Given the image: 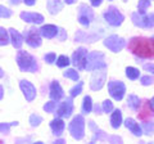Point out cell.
<instances>
[{
    "label": "cell",
    "instance_id": "obj_26",
    "mask_svg": "<svg viewBox=\"0 0 154 144\" xmlns=\"http://www.w3.org/2000/svg\"><path fill=\"white\" fill-rule=\"evenodd\" d=\"M149 7H150V2H149V0H140V2H139V5H137L139 13H140V14H145L146 9Z\"/></svg>",
    "mask_w": 154,
    "mask_h": 144
},
{
    "label": "cell",
    "instance_id": "obj_28",
    "mask_svg": "<svg viewBox=\"0 0 154 144\" xmlns=\"http://www.w3.org/2000/svg\"><path fill=\"white\" fill-rule=\"evenodd\" d=\"M64 77H68V79H71V80H73V81H77L79 80V74H77V71H75V70H67V71H64Z\"/></svg>",
    "mask_w": 154,
    "mask_h": 144
},
{
    "label": "cell",
    "instance_id": "obj_7",
    "mask_svg": "<svg viewBox=\"0 0 154 144\" xmlns=\"http://www.w3.org/2000/svg\"><path fill=\"white\" fill-rule=\"evenodd\" d=\"M104 20L107 21L109 25H112V26H119L123 22L125 18H123L122 14L118 12L117 8L110 7L108 11L104 13Z\"/></svg>",
    "mask_w": 154,
    "mask_h": 144
},
{
    "label": "cell",
    "instance_id": "obj_8",
    "mask_svg": "<svg viewBox=\"0 0 154 144\" xmlns=\"http://www.w3.org/2000/svg\"><path fill=\"white\" fill-rule=\"evenodd\" d=\"M88 50L85 48L77 49L73 55H72V62L79 70H86V63H88Z\"/></svg>",
    "mask_w": 154,
    "mask_h": 144
},
{
    "label": "cell",
    "instance_id": "obj_13",
    "mask_svg": "<svg viewBox=\"0 0 154 144\" xmlns=\"http://www.w3.org/2000/svg\"><path fill=\"white\" fill-rule=\"evenodd\" d=\"M73 109V103H72V98H67L66 102H63L59 108L57 109V116L58 117H69Z\"/></svg>",
    "mask_w": 154,
    "mask_h": 144
},
{
    "label": "cell",
    "instance_id": "obj_6",
    "mask_svg": "<svg viewBox=\"0 0 154 144\" xmlns=\"http://www.w3.org/2000/svg\"><path fill=\"white\" fill-rule=\"evenodd\" d=\"M108 90L112 98L116 100H121L126 92V86L121 81H109L108 83Z\"/></svg>",
    "mask_w": 154,
    "mask_h": 144
},
{
    "label": "cell",
    "instance_id": "obj_14",
    "mask_svg": "<svg viewBox=\"0 0 154 144\" xmlns=\"http://www.w3.org/2000/svg\"><path fill=\"white\" fill-rule=\"evenodd\" d=\"M21 18L25 22H30V23H35V25H40L44 22V17L38 13H28V12H22L21 13Z\"/></svg>",
    "mask_w": 154,
    "mask_h": 144
},
{
    "label": "cell",
    "instance_id": "obj_16",
    "mask_svg": "<svg viewBox=\"0 0 154 144\" xmlns=\"http://www.w3.org/2000/svg\"><path fill=\"white\" fill-rule=\"evenodd\" d=\"M50 98L53 100H57V102L63 98V90H62L58 81H53L50 85Z\"/></svg>",
    "mask_w": 154,
    "mask_h": 144
},
{
    "label": "cell",
    "instance_id": "obj_11",
    "mask_svg": "<svg viewBox=\"0 0 154 144\" xmlns=\"http://www.w3.org/2000/svg\"><path fill=\"white\" fill-rule=\"evenodd\" d=\"M105 68H99V70H95L96 72L91 77V83H90V88L93 90H100L104 85V81H105Z\"/></svg>",
    "mask_w": 154,
    "mask_h": 144
},
{
    "label": "cell",
    "instance_id": "obj_25",
    "mask_svg": "<svg viewBox=\"0 0 154 144\" xmlns=\"http://www.w3.org/2000/svg\"><path fill=\"white\" fill-rule=\"evenodd\" d=\"M126 76L131 80H136L139 76H140V71L134 68V67H127L126 68Z\"/></svg>",
    "mask_w": 154,
    "mask_h": 144
},
{
    "label": "cell",
    "instance_id": "obj_31",
    "mask_svg": "<svg viewBox=\"0 0 154 144\" xmlns=\"http://www.w3.org/2000/svg\"><path fill=\"white\" fill-rule=\"evenodd\" d=\"M143 130L145 134H148V135H152V134L154 133V124L153 122H145L143 125Z\"/></svg>",
    "mask_w": 154,
    "mask_h": 144
},
{
    "label": "cell",
    "instance_id": "obj_23",
    "mask_svg": "<svg viewBox=\"0 0 154 144\" xmlns=\"http://www.w3.org/2000/svg\"><path fill=\"white\" fill-rule=\"evenodd\" d=\"M127 104L130 108L132 109H136L139 108V105H140V99H139V97H136V95H130L128 99H127Z\"/></svg>",
    "mask_w": 154,
    "mask_h": 144
},
{
    "label": "cell",
    "instance_id": "obj_30",
    "mask_svg": "<svg viewBox=\"0 0 154 144\" xmlns=\"http://www.w3.org/2000/svg\"><path fill=\"white\" fill-rule=\"evenodd\" d=\"M69 63H71V61H69L68 57H66V55H60L59 58H58V61H57L58 67H67Z\"/></svg>",
    "mask_w": 154,
    "mask_h": 144
},
{
    "label": "cell",
    "instance_id": "obj_50",
    "mask_svg": "<svg viewBox=\"0 0 154 144\" xmlns=\"http://www.w3.org/2000/svg\"><path fill=\"white\" fill-rule=\"evenodd\" d=\"M125 2H126V0H125Z\"/></svg>",
    "mask_w": 154,
    "mask_h": 144
},
{
    "label": "cell",
    "instance_id": "obj_45",
    "mask_svg": "<svg viewBox=\"0 0 154 144\" xmlns=\"http://www.w3.org/2000/svg\"><path fill=\"white\" fill-rule=\"evenodd\" d=\"M64 2H66L67 4H73V3L76 2V0H64Z\"/></svg>",
    "mask_w": 154,
    "mask_h": 144
},
{
    "label": "cell",
    "instance_id": "obj_17",
    "mask_svg": "<svg viewBox=\"0 0 154 144\" xmlns=\"http://www.w3.org/2000/svg\"><path fill=\"white\" fill-rule=\"evenodd\" d=\"M9 35H11V41H12L13 46L17 48V49H21V46L23 44V37L21 33L16 31L14 28H11V30H9Z\"/></svg>",
    "mask_w": 154,
    "mask_h": 144
},
{
    "label": "cell",
    "instance_id": "obj_15",
    "mask_svg": "<svg viewBox=\"0 0 154 144\" xmlns=\"http://www.w3.org/2000/svg\"><path fill=\"white\" fill-rule=\"evenodd\" d=\"M153 108H152V104L150 102H148L145 100L143 104V107L140 109V112H139V118L140 120H144V121H146V120H150L153 117Z\"/></svg>",
    "mask_w": 154,
    "mask_h": 144
},
{
    "label": "cell",
    "instance_id": "obj_40",
    "mask_svg": "<svg viewBox=\"0 0 154 144\" xmlns=\"http://www.w3.org/2000/svg\"><path fill=\"white\" fill-rule=\"evenodd\" d=\"M144 70H146L149 72H152V74H154V64H144Z\"/></svg>",
    "mask_w": 154,
    "mask_h": 144
},
{
    "label": "cell",
    "instance_id": "obj_33",
    "mask_svg": "<svg viewBox=\"0 0 154 144\" xmlns=\"http://www.w3.org/2000/svg\"><path fill=\"white\" fill-rule=\"evenodd\" d=\"M81 92H82V83H79V85L71 89V97H77Z\"/></svg>",
    "mask_w": 154,
    "mask_h": 144
},
{
    "label": "cell",
    "instance_id": "obj_20",
    "mask_svg": "<svg viewBox=\"0 0 154 144\" xmlns=\"http://www.w3.org/2000/svg\"><path fill=\"white\" fill-rule=\"evenodd\" d=\"M50 127L55 135H60L62 131L64 130V121L60 118H55L50 122Z\"/></svg>",
    "mask_w": 154,
    "mask_h": 144
},
{
    "label": "cell",
    "instance_id": "obj_24",
    "mask_svg": "<svg viewBox=\"0 0 154 144\" xmlns=\"http://www.w3.org/2000/svg\"><path fill=\"white\" fill-rule=\"evenodd\" d=\"M11 39H9V35H8V31L5 28L0 27V46L3 45H8Z\"/></svg>",
    "mask_w": 154,
    "mask_h": 144
},
{
    "label": "cell",
    "instance_id": "obj_19",
    "mask_svg": "<svg viewBox=\"0 0 154 144\" xmlns=\"http://www.w3.org/2000/svg\"><path fill=\"white\" fill-rule=\"evenodd\" d=\"M125 125H126V127L130 129L131 130V133H134V135H136V136H140L143 131H141V127L139 126V124L137 122H135L132 118H127L126 121H125Z\"/></svg>",
    "mask_w": 154,
    "mask_h": 144
},
{
    "label": "cell",
    "instance_id": "obj_18",
    "mask_svg": "<svg viewBox=\"0 0 154 144\" xmlns=\"http://www.w3.org/2000/svg\"><path fill=\"white\" fill-rule=\"evenodd\" d=\"M40 33L44 37H46V39H53L58 33V28L54 25H46L40 28Z\"/></svg>",
    "mask_w": 154,
    "mask_h": 144
},
{
    "label": "cell",
    "instance_id": "obj_2",
    "mask_svg": "<svg viewBox=\"0 0 154 144\" xmlns=\"http://www.w3.org/2000/svg\"><path fill=\"white\" fill-rule=\"evenodd\" d=\"M17 63L19 66V68L22 71H27V72H35L37 70V63L36 59L33 58L31 54H28L27 52L21 50L17 55Z\"/></svg>",
    "mask_w": 154,
    "mask_h": 144
},
{
    "label": "cell",
    "instance_id": "obj_9",
    "mask_svg": "<svg viewBox=\"0 0 154 144\" xmlns=\"http://www.w3.org/2000/svg\"><path fill=\"white\" fill-rule=\"evenodd\" d=\"M40 35L41 33L37 28L31 27V28H28L27 32L25 33V40L31 48H37L41 45V36Z\"/></svg>",
    "mask_w": 154,
    "mask_h": 144
},
{
    "label": "cell",
    "instance_id": "obj_5",
    "mask_svg": "<svg viewBox=\"0 0 154 144\" xmlns=\"http://www.w3.org/2000/svg\"><path fill=\"white\" fill-rule=\"evenodd\" d=\"M132 22L139 27L149 28L154 26V13L153 14H140V13H132Z\"/></svg>",
    "mask_w": 154,
    "mask_h": 144
},
{
    "label": "cell",
    "instance_id": "obj_29",
    "mask_svg": "<svg viewBox=\"0 0 154 144\" xmlns=\"http://www.w3.org/2000/svg\"><path fill=\"white\" fill-rule=\"evenodd\" d=\"M42 122V117L38 116V114H31L30 116V124L31 126H38Z\"/></svg>",
    "mask_w": 154,
    "mask_h": 144
},
{
    "label": "cell",
    "instance_id": "obj_10",
    "mask_svg": "<svg viewBox=\"0 0 154 144\" xmlns=\"http://www.w3.org/2000/svg\"><path fill=\"white\" fill-rule=\"evenodd\" d=\"M104 45L107 46L108 49L112 50V52L117 53V52L123 49V46L126 45V41H125L122 37H118V36H116V35H112V36H109V37H107V39L104 40Z\"/></svg>",
    "mask_w": 154,
    "mask_h": 144
},
{
    "label": "cell",
    "instance_id": "obj_49",
    "mask_svg": "<svg viewBox=\"0 0 154 144\" xmlns=\"http://www.w3.org/2000/svg\"><path fill=\"white\" fill-rule=\"evenodd\" d=\"M55 143H64V140H63V139H59V140H57Z\"/></svg>",
    "mask_w": 154,
    "mask_h": 144
},
{
    "label": "cell",
    "instance_id": "obj_12",
    "mask_svg": "<svg viewBox=\"0 0 154 144\" xmlns=\"http://www.w3.org/2000/svg\"><path fill=\"white\" fill-rule=\"evenodd\" d=\"M19 86H21V89H22L23 94H25L27 102H32V100L35 99V97H36L35 86H33L30 81H26V80H22L21 83H19Z\"/></svg>",
    "mask_w": 154,
    "mask_h": 144
},
{
    "label": "cell",
    "instance_id": "obj_39",
    "mask_svg": "<svg viewBox=\"0 0 154 144\" xmlns=\"http://www.w3.org/2000/svg\"><path fill=\"white\" fill-rule=\"evenodd\" d=\"M45 61L48 62V63H53V62L55 61V54L54 53H49V54L45 55Z\"/></svg>",
    "mask_w": 154,
    "mask_h": 144
},
{
    "label": "cell",
    "instance_id": "obj_43",
    "mask_svg": "<svg viewBox=\"0 0 154 144\" xmlns=\"http://www.w3.org/2000/svg\"><path fill=\"white\" fill-rule=\"evenodd\" d=\"M11 3L13 4V5H18V4L21 3V0H11Z\"/></svg>",
    "mask_w": 154,
    "mask_h": 144
},
{
    "label": "cell",
    "instance_id": "obj_21",
    "mask_svg": "<svg viewBox=\"0 0 154 144\" xmlns=\"http://www.w3.org/2000/svg\"><path fill=\"white\" fill-rule=\"evenodd\" d=\"M63 4L60 3V0H48V11L50 14H57L62 9Z\"/></svg>",
    "mask_w": 154,
    "mask_h": 144
},
{
    "label": "cell",
    "instance_id": "obj_3",
    "mask_svg": "<svg viewBox=\"0 0 154 144\" xmlns=\"http://www.w3.org/2000/svg\"><path fill=\"white\" fill-rule=\"evenodd\" d=\"M69 133L72 134V136L77 140L82 139L85 135V120L81 114H77V116L72 120L69 124Z\"/></svg>",
    "mask_w": 154,
    "mask_h": 144
},
{
    "label": "cell",
    "instance_id": "obj_41",
    "mask_svg": "<svg viewBox=\"0 0 154 144\" xmlns=\"http://www.w3.org/2000/svg\"><path fill=\"white\" fill-rule=\"evenodd\" d=\"M90 2H91V4H93V7H99L103 0H90Z\"/></svg>",
    "mask_w": 154,
    "mask_h": 144
},
{
    "label": "cell",
    "instance_id": "obj_27",
    "mask_svg": "<svg viewBox=\"0 0 154 144\" xmlns=\"http://www.w3.org/2000/svg\"><path fill=\"white\" fill-rule=\"evenodd\" d=\"M93 108V103H91V98L90 97H85L84 98V104H82V111L84 113H89Z\"/></svg>",
    "mask_w": 154,
    "mask_h": 144
},
{
    "label": "cell",
    "instance_id": "obj_35",
    "mask_svg": "<svg viewBox=\"0 0 154 144\" xmlns=\"http://www.w3.org/2000/svg\"><path fill=\"white\" fill-rule=\"evenodd\" d=\"M18 122H11V124H0V133H4L7 134L9 133V129H11V126H13V125H17Z\"/></svg>",
    "mask_w": 154,
    "mask_h": 144
},
{
    "label": "cell",
    "instance_id": "obj_46",
    "mask_svg": "<svg viewBox=\"0 0 154 144\" xmlns=\"http://www.w3.org/2000/svg\"><path fill=\"white\" fill-rule=\"evenodd\" d=\"M3 98V86H0V100Z\"/></svg>",
    "mask_w": 154,
    "mask_h": 144
},
{
    "label": "cell",
    "instance_id": "obj_47",
    "mask_svg": "<svg viewBox=\"0 0 154 144\" xmlns=\"http://www.w3.org/2000/svg\"><path fill=\"white\" fill-rule=\"evenodd\" d=\"M95 111H96V113H102V112H100V107H99V105H96V107H95Z\"/></svg>",
    "mask_w": 154,
    "mask_h": 144
},
{
    "label": "cell",
    "instance_id": "obj_44",
    "mask_svg": "<svg viewBox=\"0 0 154 144\" xmlns=\"http://www.w3.org/2000/svg\"><path fill=\"white\" fill-rule=\"evenodd\" d=\"M150 104H152V108H153V112H154V97L150 99Z\"/></svg>",
    "mask_w": 154,
    "mask_h": 144
},
{
    "label": "cell",
    "instance_id": "obj_36",
    "mask_svg": "<svg viewBox=\"0 0 154 144\" xmlns=\"http://www.w3.org/2000/svg\"><path fill=\"white\" fill-rule=\"evenodd\" d=\"M79 21H80V23H81L82 26H89V23H90V21H91V18L88 17V16H85V14H80Z\"/></svg>",
    "mask_w": 154,
    "mask_h": 144
},
{
    "label": "cell",
    "instance_id": "obj_4",
    "mask_svg": "<svg viewBox=\"0 0 154 144\" xmlns=\"http://www.w3.org/2000/svg\"><path fill=\"white\" fill-rule=\"evenodd\" d=\"M107 64L104 62V54L103 53L93 52L88 55V63H86V70L88 71H94L99 68H105Z\"/></svg>",
    "mask_w": 154,
    "mask_h": 144
},
{
    "label": "cell",
    "instance_id": "obj_42",
    "mask_svg": "<svg viewBox=\"0 0 154 144\" xmlns=\"http://www.w3.org/2000/svg\"><path fill=\"white\" fill-rule=\"evenodd\" d=\"M26 3V5H33L35 4V0H23Z\"/></svg>",
    "mask_w": 154,
    "mask_h": 144
},
{
    "label": "cell",
    "instance_id": "obj_38",
    "mask_svg": "<svg viewBox=\"0 0 154 144\" xmlns=\"http://www.w3.org/2000/svg\"><path fill=\"white\" fill-rule=\"evenodd\" d=\"M154 83L153 77H149V76H143L141 77V84L143 85H152Z\"/></svg>",
    "mask_w": 154,
    "mask_h": 144
},
{
    "label": "cell",
    "instance_id": "obj_1",
    "mask_svg": "<svg viewBox=\"0 0 154 144\" xmlns=\"http://www.w3.org/2000/svg\"><path fill=\"white\" fill-rule=\"evenodd\" d=\"M128 49L139 58H154V39L134 37L128 42Z\"/></svg>",
    "mask_w": 154,
    "mask_h": 144
},
{
    "label": "cell",
    "instance_id": "obj_32",
    "mask_svg": "<svg viewBox=\"0 0 154 144\" xmlns=\"http://www.w3.org/2000/svg\"><path fill=\"white\" fill-rule=\"evenodd\" d=\"M11 16H12V11H11V9L0 5V17H2V18H9Z\"/></svg>",
    "mask_w": 154,
    "mask_h": 144
},
{
    "label": "cell",
    "instance_id": "obj_37",
    "mask_svg": "<svg viewBox=\"0 0 154 144\" xmlns=\"http://www.w3.org/2000/svg\"><path fill=\"white\" fill-rule=\"evenodd\" d=\"M44 109L46 112H54V109H55V102H48L45 105H44Z\"/></svg>",
    "mask_w": 154,
    "mask_h": 144
},
{
    "label": "cell",
    "instance_id": "obj_34",
    "mask_svg": "<svg viewBox=\"0 0 154 144\" xmlns=\"http://www.w3.org/2000/svg\"><path fill=\"white\" fill-rule=\"evenodd\" d=\"M102 107H103V112H105V113L113 111V104H112V102H110V100H104Z\"/></svg>",
    "mask_w": 154,
    "mask_h": 144
},
{
    "label": "cell",
    "instance_id": "obj_48",
    "mask_svg": "<svg viewBox=\"0 0 154 144\" xmlns=\"http://www.w3.org/2000/svg\"><path fill=\"white\" fill-rule=\"evenodd\" d=\"M3 75H4V72H3L2 68H0V77H3Z\"/></svg>",
    "mask_w": 154,
    "mask_h": 144
},
{
    "label": "cell",
    "instance_id": "obj_22",
    "mask_svg": "<svg viewBox=\"0 0 154 144\" xmlns=\"http://www.w3.org/2000/svg\"><path fill=\"white\" fill-rule=\"evenodd\" d=\"M110 124H112V127L118 129L122 124V113L119 109H116L112 113V117H110Z\"/></svg>",
    "mask_w": 154,
    "mask_h": 144
}]
</instances>
